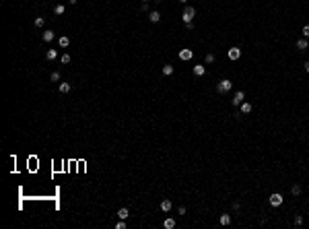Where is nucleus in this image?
<instances>
[{"mask_svg": "<svg viewBox=\"0 0 309 229\" xmlns=\"http://www.w3.org/2000/svg\"><path fill=\"white\" fill-rule=\"evenodd\" d=\"M58 91H60V93H68V91H70V83H60Z\"/></svg>", "mask_w": 309, "mask_h": 229, "instance_id": "obj_19", "label": "nucleus"}, {"mask_svg": "<svg viewBox=\"0 0 309 229\" xmlns=\"http://www.w3.org/2000/svg\"><path fill=\"white\" fill-rule=\"evenodd\" d=\"M49 81L58 83V81H60V72H52V74H49Z\"/></svg>", "mask_w": 309, "mask_h": 229, "instance_id": "obj_26", "label": "nucleus"}, {"mask_svg": "<svg viewBox=\"0 0 309 229\" xmlns=\"http://www.w3.org/2000/svg\"><path fill=\"white\" fill-rule=\"evenodd\" d=\"M116 229H126V219H120V221L116 223Z\"/></svg>", "mask_w": 309, "mask_h": 229, "instance_id": "obj_25", "label": "nucleus"}, {"mask_svg": "<svg viewBox=\"0 0 309 229\" xmlns=\"http://www.w3.org/2000/svg\"><path fill=\"white\" fill-rule=\"evenodd\" d=\"M231 89H233V83H231L229 79H222L221 83H219V87H217L219 93H227V91H231Z\"/></svg>", "mask_w": 309, "mask_h": 229, "instance_id": "obj_2", "label": "nucleus"}, {"mask_svg": "<svg viewBox=\"0 0 309 229\" xmlns=\"http://www.w3.org/2000/svg\"><path fill=\"white\" fill-rule=\"evenodd\" d=\"M179 2H181V4H185V2H188V0H179Z\"/></svg>", "mask_w": 309, "mask_h": 229, "instance_id": "obj_32", "label": "nucleus"}, {"mask_svg": "<svg viewBox=\"0 0 309 229\" xmlns=\"http://www.w3.org/2000/svg\"><path fill=\"white\" fill-rule=\"evenodd\" d=\"M295 225H297V227H299V225H303V217H301V215H297V217H295Z\"/></svg>", "mask_w": 309, "mask_h": 229, "instance_id": "obj_28", "label": "nucleus"}, {"mask_svg": "<svg viewBox=\"0 0 309 229\" xmlns=\"http://www.w3.org/2000/svg\"><path fill=\"white\" fill-rule=\"evenodd\" d=\"M45 58L52 62V60H56V58H58V52H56V50H47V52H45Z\"/></svg>", "mask_w": 309, "mask_h": 229, "instance_id": "obj_13", "label": "nucleus"}, {"mask_svg": "<svg viewBox=\"0 0 309 229\" xmlns=\"http://www.w3.org/2000/svg\"><path fill=\"white\" fill-rule=\"evenodd\" d=\"M204 72H206L204 64H196V66H194V74H196V77H204Z\"/></svg>", "mask_w": 309, "mask_h": 229, "instance_id": "obj_8", "label": "nucleus"}, {"mask_svg": "<svg viewBox=\"0 0 309 229\" xmlns=\"http://www.w3.org/2000/svg\"><path fill=\"white\" fill-rule=\"evenodd\" d=\"M148 21H151V23H159V21H161V12L151 10V12H148Z\"/></svg>", "mask_w": 309, "mask_h": 229, "instance_id": "obj_5", "label": "nucleus"}, {"mask_svg": "<svg viewBox=\"0 0 309 229\" xmlns=\"http://www.w3.org/2000/svg\"><path fill=\"white\" fill-rule=\"evenodd\" d=\"M161 211H163V213H169V211H171V200H167V198L161 200Z\"/></svg>", "mask_w": 309, "mask_h": 229, "instance_id": "obj_10", "label": "nucleus"}, {"mask_svg": "<svg viewBox=\"0 0 309 229\" xmlns=\"http://www.w3.org/2000/svg\"><path fill=\"white\" fill-rule=\"evenodd\" d=\"M301 35H303V37H309V25H305V27L301 29Z\"/></svg>", "mask_w": 309, "mask_h": 229, "instance_id": "obj_27", "label": "nucleus"}, {"mask_svg": "<svg viewBox=\"0 0 309 229\" xmlns=\"http://www.w3.org/2000/svg\"><path fill=\"white\" fill-rule=\"evenodd\" d=\"M45 25V19L44 17H37V19H35V27H44Z\"/></svg>", "mask_w": 309, "mask_h": 229, "instance_id": "obj_24", "label": "nucleus"}, {"mask_svg": "<svg viewBox=\"0 0 309 229\" xmlns=\"http://www.w3.org/2000/svg\"><path fill=\"white\" fill-rule=\"evenodd\" d=\"M58 46L60 47H68L70 46V39H68L66 35H62V37H58Z\"/></svg>", "mask_w": 309, "mask_h": 229, "instance_id": "obj_11", "label": "nucleus"}, {"mask_svg": "<svg viewBox=\"0 0 309 229\" xmlns=\"http://www.w3.org/2000/svg\"><path fill=\"white\" fill-rule=\"evenodd\" d=\"M70 60H72L70 54H62V56H60V62H62V64H70Z\"/></svg>", "mask_w": 309, "mask_h": 229, "instance_id": "obj_21", "label": "nucleus"}, {"mask_svg": "<svg viewBox=\"0 0 309 229\" xmlns=\"http://www.w3.org/2000/svg\"><path fill=\"white\" fill-rule=\"evenodd\" d=\"M159 2H161V0H159Z\"/></svg>", "mask_w": 309, "mask_h": 229, "instance_id": "obj_34", "label": "nucleus"}, {"mask_svg": "<svg viewBox=\"0 0 309 229\" xmlns=\"http://www.w3.org/2000/svg\"><path fill=\"white\" fill-rule=\"evenodd\" d=\"M192 56H194L192 50H181V52H179V58H181V60H192Z\"/></svg>", "mask_w": 309, "mask_h": 229, "instance_id": "obj_7", "label": "nucleus"}, {"mask_svg": "<svg viewBox=\"0 0 309 229\" xmlns=\"http://www.w3.org/2000/svg\"><path fill=\"white\" fill-rule=\"evenodd\" d=\"M163 74H165V77H171V74H173V66H171V64H165V66H163Z\"/></svg>", "mask_w": 309, "mask_h": 229, "instance_id": "obj_18", "label": "nucleus"}, {"mask_svg": "<svg viewBox=\"0 0 309 229\" xmlns=\"http://www.w3.org/2000/svg\"><path fill=\"white\" fill-rule=\"evenodd\" d=\"M68 4H76V0H68Z\"/></svg>", "mask_w": 309, "mask_h": 229, "instance_id": "obj_31", "label": "nucleus"}, {"mask_svg": "<svg viewBox=\"0 0 309 229\" xmlns=\"http://www.w3.org/2000/svg\"><path fill=\"white\" fill-rule=\"evenodd\" d=\"M142 2H146V0H142Z\"/></svg>", "mask_w": 309, "mask_h": 229, "instance_id": "obj_33", "label": "nucleus"}, {"mask_svg": "<svg viewBox=\"0 0 309 229\" xmlns=\"http://www.w3.org/2000/svg\"><path fill=\"white\" fill-rule=\"evenodd\" d=\"M163 225H165V229H173V227H175V221H173V219H165V223H163Z\"/></svg>", "mask_w": 309, "mask_h": 229, "instance_id": "obj_22", "label": "nucleus"}, {"mask_svg": "<svg viewBox=\"0 0 309 229\" xmlns=\"http://www.w3.org/2000/svg\"><path fill=\"white\" fill-rule=\"evenodd\" d=\"M309 47V44H307V39H299V42H297V50H299V52H303V50H307Z\"/></svg>", "mask_w": 309, "mask_h": 229, "instance_id": "obj_15", "label": "nucleus"}, {"mask_svg": "<svg viewBox=\"0 0 309 229\" xmlns=\"http://www.w3.org/2000/svg\"><path fill=\"white\" fill-rule=\"evenodd\" d=\"M291 192H293V196H299V194H301V186H299V184H293V186H291Z\"/></svg>", "mask_w": 309, "mask_h": 229, "instance_id": "obj_20", "label": "nucleus"}, {"mask_svg": "<svg viewBox=\"0 0 309 229\" xmlns=\"http://www.w3.org/2000/svg\"><path fill=\"white\" fill-rule=\"evenodd\" d=\"M118 217H120V219H128V217H130V213H128V209H126V206H122V209L118 211Z\"/></svg>", "mask_w": 309, "mask_h": 229, "instance_id": "obj_14", "label": "nucleus"}, {"mask_svg": "<svg viewBox=\"0 0 309 229\" xmlns=\"http://www.w3.org/2000/svg\"><path fill=\"white\" fill-rule=\"evenodd\" d=\"M239 56H241V50L239 47H231L229 50V58L231 60H239Z\"/></svg>", "mask_w": 309, "mask_h": 229, "instance_id": "obj_6", "label": "nucleus"}, {"mask_svg": "<svg viewBox=\"0 0 309 229\" xmlns=\"http://www.w3.org/2000/svg\"><path fill=\"white\" fill-rule=\"evenodd\" d=\"M252 109H254V107H252V103H247V101H243V103L239 105V112H241V114H249Z\"/></svg>", "mask_w": 309, "mask_h": 229, "instance_id": "obj_9", "label": "nucleus"}, {"mask_svg": "<svg viewBox=\"0 0 309 229\" xmlns=\"http://www.w3.org/2000/svg\"><path fill=\"white\" fill-rule=\"evenodd\" d=\"M241 209V202H233V211H239Z\"/></svg>", "mask_w": 309, "mask_h": 229, "instance_id": "obj_29", "label": "nucleus"}, {"mask_svg": "<svg viewBox=\"0 0 309 229\" xmlns=\"http://www.w3.org/2000/svg\"><path fill=\"white\" fill-rule=\"evenodd\" d=\"M214 60H217V58H214V54H206V56H204V62H206V64H212Z\"/></svg>", "mask_w": 309, "mask_h": 229, "instance_id": "obj_23", "label": "nucleus"}, {"mask_svg": "<svg viewBox=\"0 0 309 229\" xmlns=\"http://www.w3.org/2000/svg\"><path fill=\"white\" fill-rule=\"evenodd\" d=\"M41 39H44V42H52V39H54V31H49V29L44 31V33H41Z\"/></svg>", "mask_w": 309, "mask_h": 229, "instance_id": "obj_12", "label": "nucleus"}, {"mask_svg": "<svg viewBox=\"0 0 309 229\" xmlns=\"http://www.w3.org/2000/svg\"><path fill=\"white\" fill-rule=\"evenodd\" d=\"M219 223H221V225H229V223H231V215H227V213H225V215H221Z\"/></svg>", "mask_w": 309, "mask_h": 229, "instance_id": "obj_16", "label": "nucleus"}, {"mask_svg": "<svg viewBox=\"0 0 309 229\" xmlns=\"http://www.w3.org/2000/svg\"><path fill=\"white\" fill-rule=\"evenodd\" d=\"M54 12H56V15H64V12H66V6H64V4H56V6H54Z\"/></svg>", "mask_w": 309, "mask_h": 229, "instance_id": "obj_17", "label": "nucleus"}, {"mask_svg": "<svg viewBox=\"0 0 309 229\" xmlns=\"http://www.w3.org/2000/svg\"><path fill=\"white\" fill-rule=\"evenodd\" d=\"M305 72L309 74V62H305Z\"/></svg>", "mask_w": 309, "mask_h": 229, "instance_id": "obj_30", "label": "nucleus"}, {"mask_svg": "<svg viewBox=\"0 0 309 229\" xmlns=\"http://www.w3.org/2000/svg\"><path fill=\"white\" fill-rule=\"evenodd\" d=\"M194 17H196V8H194V6H185V10H183V15H181L183 23H192Z\"/></svg>", "mask_w": 309, "mask_h": 229, "instance_id": "obj_1", "label": "nucleus"}, {"mask_svg": "<svg viewBox=\"0 0 309 229\" xmlns=\"http://www.w3.org/2000/svg\"><path fill=\"white\" fill-rule=\"evenodd\" d=\"M243 101H245V93H243V91H237V93H235V97L231 99V103H233V105H241Z\"/></svg>", "mask_w": 309, "mask_h": 229, "instance_id": "obj_4", "label": "nucleus"}, {"mask_svg": "<svg viewBox=\"0 0 309 229\" xmlns=\"http://www.w3.org/2000/svg\"><path fill=\"white\" fill-rule=\"evenodd\" d=\"M268 200H270V204H272V206H280L284 198H282V194H278V192H274V194H270V198H268Z\"/></svg>", "mask_w": 309, "mask_h": 229, "instance_id": "obj_3", "label": "nucleus"}]
</instances>
